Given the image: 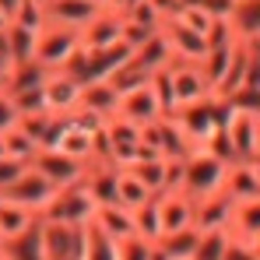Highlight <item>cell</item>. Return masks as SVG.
I'll return each mask as SVG.
<instances>
[{"label":"cell","instance_id":"cell-26","mask_svg":"<svg viewBox=\"0 0 260 260\" xmlns=\"http://www.w3.org/2000/svg\"><path fill=\"white\" fill-rule=\"evenodd\" d=\"M229 232L232 239H243V243H253L260 236V197L257 201H246V204H236L232 221H229Z\"/></svg>","mask_w":260,"mask_h":260},{"label":"cell","instance_id":"cell-18","mask_svg":"<svg viewBox=\"0 0 260 260\" xmlns=\"http://www.w3.org/2000/svg\"><path fill=\"white\" fill-rule=\"evenodd\" d=\"M158 215H162V236L179 232V229H190L193 225V201L183 190L158 193Z\"/></svg>","mask_w":260,"mask_h":260},{"label":"cell","instance_id":"cell-42","mask_svg":"<svg viewBox=\"0 0 260 260\" xmlns=\"http://www.w3.org/2000/svg\"><path fill=\"white\" fill-rule=\"evenodd\" d=\"M201 7L211 14V18H232V11H236V0H201Z\"/></svg>","mask_w":260,"mask_h":260},{"label":"cell","instance_id":"cell-48","mask_svg":"<svg viewBox=\"0 0 260 260\" xmlns=\"http://www.w3.org/2000/svg\"><path fill=\"white\" fill-rule=\"evenodd\" d=\"M137 4H144V0H123V4H120V14H127L130 7H137Z\"/></svg>","mask_w":260,"mask_h":260},{"label":"cell","instance_id":"cell-49","mask_svg":"<svg viewBox=\"0 0 260 260\" xmlns=\"http://www.w3.org/2000/svg\"><path fill=\"white\" fill-rule=\"evenodd\" d=\"M91 4H95V7H109L113 0H91Z\"/></svg>","mask_w":260,"mask_h":260},{"label":"cell","instance_id":"cell-44","mask_svg":"<svg viewBox=\"0 0 260 260\" xmlns=\"http://www.w3.org/2000/svg\"><path fill=\"white\" fill-rule=\"evenodd\" d=\"M25 169V162H14V158H0V190L14 179V176Z\"/></svg>","mask_w":260,"mask_h":260},{"label":"cell","instance_id":"cell-24","mask_svg":"<svg viewBox=\"0 0 260 260\" xmlns=\"http://www.w3.org/2000/svg\"><path fill=\"white\" fill-rule=\"evenodd\" d=\"M130 63H137L144 74H155V71L169 67V63H173V53H169V46H166V39H162V32H155L148 43L137 46L134 56H130Z\"/></svg>","mask_w":260,"mask_h":260},{"label":"cell","instance_id":"cell-10","mask_svg":"<svg viewBox=\"0 0 260 260\" xmlns=\"http://www.w3.org/2000/svg\"><path fill=\"white\" fill-rule=\"evenodd\" d=\"M169 85H173V113L211 95L197 63H179V60H173V63H169Z\"/></svg>","mask_w":260,"mask_h":260},{"label":"cell","instance_id":"cell-50","mask_svg":"<svg viewBox=\"0 0 260 260\" xmlns=\"http://www.w3.org/2000/svg\"><path fill=\"white\" fill-rule=\"evenodd\" d=\"M257 144H260V123H257ZM257 155H260V151H257ZM257 155H253V158H257Z\"/></svg>","mask_w":260,"mask_h":260},{"label":"cell","instance_id":"cell-23","mask_svg":"<svg viewBox=\"0 0 260 260\" xmlns=\"http://www.w3.org/2000/svg\"><path fill=\"white\" fill-rule=\"evenodd\" d=\"M36 221H39V215H32L28 208H18L11 201H0V246L4 243H14L18 236H25Z\"/></svg>","mask_w":260,"mask_h":260},{"label":"cell","instance_id":"cell-11","mask_svg":"<svg viewBox=\"0 0 260 260\" xmlns=\"http://www.w3.org/2000/svg\"><path fill=\"white\" fill-rule=\"evenodd\" d=\"M116 116H123V120L137 123V127L162 120V106H158V95H155L151 81H144V85L123 91V95H120V109H116Z\"/></svg>","mask_w":260,"mask_h":260},{"label":"cell","instance_id":"cell-32","mask_svg":"<svg viewBox=\"0 0 260 260\" xmlns=\"http://www.w3.org/2000/svg\"><path fill=\"white\" fill-rule=\"evenodd\" d=\"M4 36H7L11 60H14V63H32V60H36V39H39V32H28V28H21V25H7Z\"/></svg>","mask_w":260,"mask_h":260},{"label":"cell","instance_id":"cell-29","mask_svg":"<svg viewBox=\"0 0 260 260\" xmlns=\"http://www.w3.org/2000/svg\"><path fill=\"white\" fill-rule=\"evenodd\" d=\"M46 74H49V71H43L36 60H32V63H14V67H11V74L4 78V85H0V88H4L7 95H18V91L39 88L46 81Z\"/></svg>","mask_w":260,"mask_h":260},{"label":"cell","instance_id":"cell-16","mask_svg":"<svg viewBox=\"0 0 260 260\" xmlns=\"http://www.w3.org/2000/svg\"><path fill=\"white\" fill-rule=\"evenodd\" d=\"M99 11L102 7H95L91 0H49L46 4V21L60 25V28H71V32H81Z\"/></svg>","mask_w":260,"mask_h":260},{"label":"cell","instance_id":"cell-20","mask_svg":"<svg viewBox=\"0 0 260 260\" xmlns=\"http://www.w3.org/2000/svg\"><path fill=\"white\" fill-rule=\"evenodd\" d=\"M225 193L236 204L257 201L260 197V169L253 162H232L229 166V176H225Z\"/></svg>","mask_w":260,"mask_h":260},{"label":"cell","instance_id":"cell-45","mask_svg":"<svg viewBox=\"0 0 260 260\" xmlns=\"http://www.w3.org/2000/svg\"><path fill=\"white\" fill-rule=\"evenodd\" d=\"M11 67H14V60H11V46H7V36L0 32V85H4V78L11 74Z\"/></svg>","mask_w":260,"mask_h":260},{"label":"cell","instance_id":"cell-41","mask_svg":"<svg viewBox=\"0 0 260 260\" xmlns=\"http://www.w3.org/2000/svg\"><path fill=\"white\" fill-rule=\"evenodd\" d=\"M18 127V109H14V102H11V95L0 88V134H7V130Z\"/></svg>","mask_w":260,"mask_h":260},{"label":"cell","instance_id":"cell-34","mask_svg":"<svg viewBox=\"0 0 260 260\" xmlns=\"http://www.w3.org/2000/svg\"><path fill=\"white\" fill-rule=\"evenodd\" d=\"M229 243H232V232H229V229L201 232V243H197V253H193V260H225Z\"/></svg>","mask_w":260,"mask_h":260},{"label":"cell","instance_id":"cell-51","mask_svg":"<svg viewBox=\"0 0 260 260\" xmlns=\"http://www.w3.org/2000/svg\"><path fill=\"white\" fill-rule=\"evenodd\" d=\"M253 166H257V169H260V155H257V158H253Z\"/></svg>","mask_w":260,"mask_h":260},{"label":"cell","instance_id":"cell-38","mask_svg":"<svg viewBox=\"0 0 260 260\" xmlns=\"http://www.w3.org/2000/svg\"><path fill=\"white\" fill-rule=\"evenodd\" d=\"M11 25H21V28H28V32H43L46 7H43V4H36V0H21V7H18V14H14Z\"/></svg>","mask_w":260,"mask_h":260},{"label":"cell","instance_id":"cell-54","mask_svg":"<svg viewBox=\"0 0 260 260\" xmlns=\"http://www.w3.org/2000/svg\"><path fill=\"white\" fill-rule=\"evenodd\" d=\"M0 260H7V253H4V250H0Z\"/></svg>","mask_w":260,"mask_h":260},{"label":"cell","instance_id":"cell-30","mask_svg":"<svg viewBox=\"0 0 260 260\" xmlns=\"http://www.w3.org/2000/svg\"><path fill=\"white\" fill-rule=\"evenodd\" d=\"M155 193L137 179L134 173H127V169H120V176H116V204L120 208H127V211H134V208H141L144 201H151Z\"/></svg>","mask_w":260,"mask_h":260},{"label":"cell","instance_id":"cell-19","mask_svg":"<svg viewBox=\"0 0 260 260\" xmlns=\"http://www.w3.org/2000/svg\"><path fill=\"white\" fill-rule=\"evenodd\" d=\"M81 109L95 113L106 123L120 109V91L109 85V81H81Z\"/></svg>","mask_w":260,"mask_h":260},{"label":"cell","instance_id":"cell-9","mask_svg":"<svg viewBox=\"0 0 260 260\" xmlns=\"http://www.w3.org/2000/svg\"><path fill=\"white\" fill-rule=\"evenodd\" d=\"M28 166L39 169L56 190H60V186H74V183H81V179H85V169H88V162L67 158V155H60L56 148H39L36 158H32Z\"/></svg>","mask_w":260,"mask_h":260},{"label":"cell","instance_id":"cell-53","mask_svg":"<svg viewBox=\"0 0 260 260\" xmlns=\"http://www.w3.org/2000/svg\"><path fill=\"white\" fill-rule=\"evenodd\" d=\"M36 4H43V7H46V4H49V0H36Z\"/></svg>","mask_w":260,"mask_h":260},{"label":"cell","instance_id":"cell-4","mask_svg":"<svg viewBox=\"0 0 260 260\" xmlns=\"http://www.w3.org/2000/svg\"><path fill=\"white\" fill-rule=\"evenodd\" d=\"M53 193H56V186H53L39 169L25 166L21 173L0 190V201H11V204H18V208H28L32 215H43V208L53 201Z\"/></svg>","mask_w":260,"mask_h":260},{"label":"cell","instance_id":"cell-40","mask_svg":"<svg viewBox=\"0 0 260 260\" xmlns=\"http://www.w3.org/2000/svg\"><path fill=\"white\" fill-rule=\"evenodd\" d=\"M183 186V158H166V179H162V193H173Z\"/></svg>","mask_w":260,"mask_h":260},{"label":"cell","instance_id":"cell-8","mask_svg":"<svg viewBox=\"0 0 260 260\" xmlns=\"http://www.w3.org/2000/svg\"><path fill=\"white\" fill-rule=\"evenodd\" d=\"M43 95H46V109L53 116H67L81 106V78L71 71H49L43 81Z\"/></svg>","mask_w":260,"mask_h":260},{"label":"cell","instance_id":"cell-43","mask_svg":"<svg viewBox=\"0 0 260 260\" xmlns=\"http://www.w3.org/2000/svg\"><path fill=\"white\" fill-rule=\"evenodd\" d=\"M225 260H260V257L253 253V246H250V243L232 239V243H229V250H225Z\"/></svg>","mask_w":260,"mask_h":260},{"label":"cell","instance_id":"cell-1","mask_svg":"<svg viewBox=\"0 0 260 260\" xmlns=\"http://www.w3.org/2000/svg\"><path fill=\"white\" fill-rule=\"evenodd\" d=\"M225 113H229V106H225L221 99H215V95H208V99H201V102H190V106L176 109L173 120L179 123V130L186 134L190 148H193V151H204V148L215 141V134L225 127Z\"/></svg>","mask_w":260,"mask_h":260},{"label":"cell","instance_id":"cell-31","mask_svg":"<svg viewBox=\"0 0 260 260\" xmlns=\"http://www.w3.org/2000/svg\"><path fill=\"white\" fill-rule=\"evenodd\" d=\"M81 260H116V243L106 239L91 221L81 225Z\"/></svg>","mask_w":260,"mask_h":260},{"label":"cell","instance_id":"cell-37","mask_svg":"<svg viewBox=\"0 0 260 260\" xmlns=\"http://www.w3.org/2000/svg\"><path fill=\"white\" fill-rule=\"evenodd\" d=\"M151 257H155V243H148L141 236L116 239V260H151Z\"/></svg>","mask_w":260,"mask_h":260},{"label":"cell","instance_id":"cell-33","mask_svg":"<svg viewBox=\"0 0 260 260\" xmlns=\"http://www.w3.org/2000/svg\"><path fill=\"white\" fill-rule=\"evenodd\" d=\"M127 173H134L155 197H158V193H162V179H166V158H158V155H155V158H137L134 166H127Z\"/></svg>","mask_w":260,"mask_h":260},{"label":"cell","instance_id":"cell-28","mask_svg":"<svg viewBox=\"0 0 260 260\" xmlns=\"http://www.w3.org/2000/svg\"><path fill=\"white\" fill-rule=\"evenodd\" d=\"M239 43V39H236ZM236 43L229 46H208V53L201 56V74H204V81H208V91H215L218 81H221V74H225V67H229V60H232V49H236Z\"/></svg>","mask_w":260,"mask_h":260},{"label":"cell","instance_id":"cell-14","mask_svg":"<svg viewBox=\"0 0 260 260\" xmlns=\"http://www.w3.org/2000/svg\"><path fill=\"white\" fill-rule=\"evenodd\" d=\"M120 28H123V14H120V11H109V7H102V11L88 21L85 28L78 32L81 49H102V46L120 43Z\"/></svg>","mask_w":260,"mask_h":260},{"label":"cell","instance_id":"cell-15","mask_svg":"<svg viewBox=\"0 0 260 260\" xmlns=\"http://www.w3.org/2000/svg\"><path fill=\"white\" fill-rule=\"evenodd\" d=\"M116 176H120V169H116L113 162H106V158L88 162L81 186H85L88 197L95 201V208H99V204H116Z\"/></svg>","mask_w":260,"mask_h":260},{"label":"cell","instance_id":"cell-39","mask_svg":"<svg viewBox=\"0 0 260 260\" xmlns=\"http://www.w3.org/2000/svg\"><path fill=\"white\" fill-rule=\"evenodd\" d=\"M11 102H14L18 116H25V113H49V109H46L43 85H39V88H28V91H18V95H11Z\"/></svg>","mask_w":260,"mask_h":260},{"label":"cell","instance_id":"cell-17","mask_svg":"<svg viewBox=\"0 0 260 260\" xmlns=\"http://www.w3.org/2000/svg\"><path fill=\"white\" fill-rule=\"evenodd\" d=\"M250 60H253V49H250V43H236V49H232V60H229V67H225V74H221V81H218V88L211 91L215 99H232L239 88L246 85V74H250Z\"/></svg>","mask_w":260,"mask_h":260},{"label":"cell","instance_id":"cell-2","mask_svg":"<svg viewBox=\"0 0 260 260\" xmlns=\"http://www.w3.org/2000/svg\"><path fill=\"white\" fill-rule=\"evenodd\" d=\"M229 166L225 158H218L211 151H193L183 158V193L190 201H201V197H211L218 190H225V176H229Z\"/></svg>","mask_w":260,"mask_h":260},{"label":"cell","instance_id":"cell-3","mask_svg":"<svg viewBox=\"0 0 260 260\" xmlns=\"http://www.w3.org/2000/svg\"><path fill=\"white\" fill-rule=\"evenodd\" d=\"M78 49H81L78 32L46 21L43 32H39V39H36V63H39L43 71H67L71 60L78 56Z\"/></svg>","mask_w":260,"mask_h":260},{"label":"cell","instance_id":"cell-25","mask_svg":"<svg viewBox=\"0 0 260 260\" xmlns=\"http://www.w3.org/2000/svg\"><path fill=\"white\" fill-rule=\"evenodd\" d=\"M236 39L243 43H257L260 39V0H236V11L229 18Z\"/></svg>","mask_w":260,"mask_h":260},{"label":"cell","instance_id":"cell-27","mask_svg":"<svg viewBox=\"0 0 260 260\" xmlns=\"http://www.w3.org/2000/svg\"><path fill=\"white\" fill-rule=\"evenodd\" d=\"M134 215V236L148 239V243H158L162 239V215H158V197L144 201L141 208L130 211Z\"/></svg>","mask_w":260,"mask_h":260},{"label":"cell","instance_id":"cell-5","mask_svg":"<svg viewBox=\"0 0 260 260\" xmlns=\"http://www.w3.org/2000/svg\"><path fill=\"white\" fill-rule=\"evenodd\" d=\"M95 215V201L85 193V186L81 183H74V186H60L56 193H53V201L43 208L46 221H63V225H71V229H81L88 225Z\"/></svg>","mask_w":260,"mask_h":260},{"label":"cell","instance_id":"cell-46","mask_svg":"<svg viewBox=\"0 0 260 260\" xmlns=\"http://www.w3.org/2000/svg\"><path fill=\"white\" fill-rule=\"evenodd\" d=\"M155 11H158V18L166 21V18H176V11L183 7V0H148Z\"/></svg>","mask_w":260,"mask_h":260},{"label":"cell","instance_id":"cell-7","mask_svg":"<svg viewBox=\"0 0 260 260\" xmlns=\"http://www.w3.org/2000/svg\"><path fill=\"white\" fill-rule=\"evenodd\" d=\"M36 232H39L43 260H81V229H71L63 221L39 218Z\"/></svg>","mask_w":260,"mask_h":260},{"label":"cell","instance_id":"cell-52","mask_svg":"<svg viewBox=\"0 0 260 260\" xmlns=\"http://www.w3.org/2000/svg\"><path fill=\"white\" fill-rule=\"evenodd\" d=\"M183 4H201V0H183Z\"/></svg>","mask_w":260,"mask_h":260},{"label":"cell","instance_id":"cell-12","mask_svg":"<svg viewBox=\"0 0 260 260\" xmlns=\"http://www.w3.org/2000/svg\"><path fill=\"white\" fill-rule=\"evenodd\" d=\"M158 32H162V39L169 46L173 60H179V63H201V56L208 53V39L190 32V28H183L176 18H166Z\"/></svg>","mask_w":260,"mask_h":260},{"label":"cell","instance_id":"cell-21","mask_svg":"<svg viewBox=\"0 0 260 260\" xmlns=\"http://www.w3.org/2000/svg\"><path fill=\"white\" fill-rule=\"evenodd\" d=\"M91 225L106 236V239H123V236H134V215L120 204H99L95 215H91Z\"/></svg>","mask_w":260,"mask_h":260},{"label":"cell","instance_id":"cell-35","mask_svg":"<svg viewBox=\"0 0 260 260\" xmlns=\"http://www.w3.org/2000/svg\"><path fill=\"white\" fill-rule=\"evenodd\" d=\"M4 137V151H7V158H14V162H32L36 158V151H39V144L32 141V137H25L21 130L14 127V130H7V134H0Z\"/></svg>","mask_w":260,"mask_h":260},{"label":"cell","instance_id":"cell-13","mask_svg":"<svg viewBox=\"0 0 260 260\" xmlns=\"http://www.w3.org/2000/svg\"><path fill=\"white\" fill-rule=\"evenodd\" d=\"M232 211H236V201L225 190H218L211 197H201V201H193V229H201V232L229 229Z\"/></svg>","mask_w":260,"mask_h":260},{"label":"cell","instance_id":"cell-36","mask_svg":"<svg viewBox=\"0 0 260 260\" xmlns=\"http://www.w3.org/2000/svg\"><path fill=\"white\" fill-rule=\"evenodd\" d=\"M176 21H179L183 28H190V32L204 36V39H208V32H211V25H215V18H211L201 4H183V7L176 11Z\"/></svg>","mask_w":260,"mask_h":260},{"label":"cell","instance_id":"cell-6","mask_svg":"<svg viewBox=\"0 0 260 260\" xmlns=\"http://www.w3.org/2000/svg\"><path fill=\"white\" fill-rule=\"evenodd\" d=\"M229 106V102H225ZM257 113H246V109H232L225 113V137H229V148H232V162H253V155L260 151L257 144Z\"/></svg>","mask_w":260,"mask_h":260},{"label":"cell","instance_id":"cell-22","mask_svg":"<svg viewBox=\"0 0 260 260\" xmlns=\"http://www.w3.org/2000/svg\"><path fill=\"white\" fill-rule=\"evenodd\" d=\"M95 137H99V130L91 134V130H78L71 127L67 120H63V130H60V137H56V151L60 155H67V158H78V162H95Z\"/></svg>","mask_w":260,"mask_h":260},{"label":"cell","instance_id":"cell-47","mask_svg":"<svg viewBox=\"0 0 260 260\" xmlns=\"http://www.w3.org/2000/svg\"><path fill=\"white\" fill-rule=\"evenodd\" d=\"M18 7H21V0H0V14L7 18V25L14 21V14H18Z\"/></svg>","mask_w":260,"mask_h":260}]
</instances>
